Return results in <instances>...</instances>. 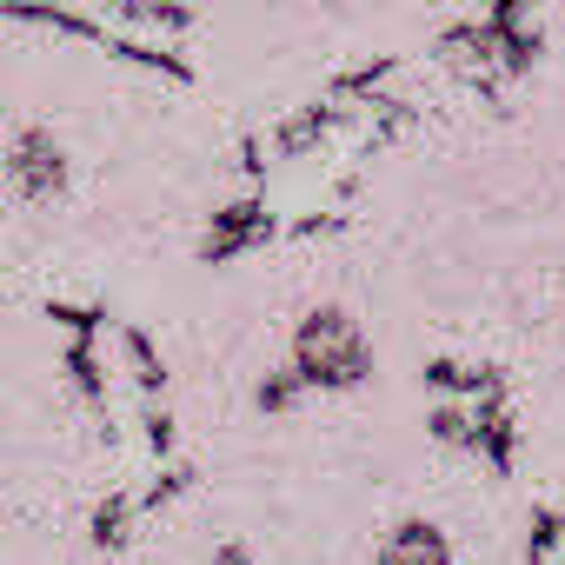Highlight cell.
Returning a JSON list of instances; mask_svg holds the SVG:
<instances>
[{"label": "cell", "mask_w": 565, "mask_h": 565, "mask_svg": "<svg viewBox=\"0 0 565 565\" xmlns=\"http://www.w3.org/2000/svg\"><path fill=\"white\" fill-rule=\"evenodd\" d=\"M294 366L313 380V386H360L366 373H373V347H366V333H360V320L353 313H340V307H320V313H307L300 320V333H294Z\"/></svg>", "instance_id": "obj_1"}, {"label": "cell", "mask_w": 565, "mask_h": 565, "mask_svg": "<svg viewBox=\"0 0 565 565\" xmlns=\"http://www.w3.org/2000/svg\"><path fill=\"white\" fill-rule=\"evenodd\" d=\"M61 147L41 134V127H28L21 140H14V186L28 193V200H47V193H61Z\"/></svg>", "instance_id": "obj_2"}, {"label": "cell", "mask_w": 565, "mask_h": 565, "mask_svg": "<svg viewBox=\"0 0 565 565\" xmlns=\"http://www.w3.org/2000/svg\"><path fill=\"white\" fill-rule=\"evenodd\" d=\"M380 565H452V545H446V532L433 519H406V525L386 532Z\"/></svg>", "instance_id": "obj_3"}]
</instances>
